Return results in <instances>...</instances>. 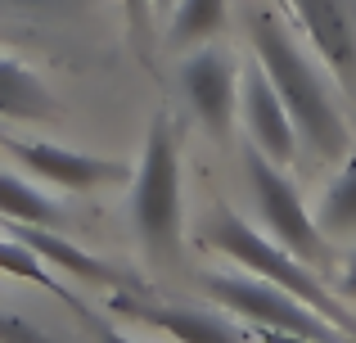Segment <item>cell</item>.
<instances>
[{"label":"cell","instance_id":"30bf717a","mask_svg":"<svg viewBox=\"0 0 356 343\" xmlns=\"http://www.w3.org/2000/svg\"><path fill=\"white\" fill-rule=\"evenodd\" d=\"M136 321H149L176 343H248V330L235 326L221 312H199V308H149V303H122Z\"/></svg>","mask_w":356,"mask_h":343},{"label":"cell","instance_id":"5bb4252c","mask_svg":"<svg viewBox=\"0 0 356 343\" xmlns=\"http://www.w3.org/2000/svg\"><path fill=\"white\" fill-rule=\"evenodd\" d=\"M226 0H176L167 14V45L172 50H194L208 45L226 27Z\"/></svg>","mask_w":356,"mask_h":343},{"label":"cell","instance_id":"ac0fdd59","mask_svg":"<svg viewBox=\"0 0 356 343\" xmlns=\"http://www.w3.org/2000/svg\"><path fill=\"white\" fill-rule=\"evenodd\" d=\"M118 5H122V14H127L136 41H145L149 36V18H154V0H118Z\"/></svg>","mask_w":356,"mask_h":343},{"label":"cell","instance_id":"5b68a950","mask_svg":"<svg viewBox=\"0 0 356 343\" xmlns=\"http://www.w3.org/2000/svg\"><path fill=\"white\" fill-rule=\"evenodd\" d=\"M243 168H248V190H252V203H257L261 221H266V235L275 244H284L293 257H302L307 266H321L325 262V230L316 226V212L307 208V199L284 176V168L270 163L252 145L243 150Z\"/></svg>","mask_w":356,"mask_h":343},{"label":"cell","instance_id":"7a4b0ae2","mask_svg":"<svg viewBox=\"0 0 356 343\" xmlns=\"http://www.w3.org/2000/svg\"><path fill=\"white\" fill-rule=\"evenodd\" d=\"M203 244L217 248L221 257H230V262L243 266V271H252V276H261V280L280 285V289L298 294V298L312 303L325 321H334L348 339H356V317L343 308L339 289L321 285L316 266H307L302 257H293L284 244H275L270 235H261V230L252 226V221H243L235 208H226V203L212 208V217L203 221Z\"/></svg>","mask_w":356,"mask_h":343},{"label":"cell","instance_id":"4fadbf2b","mask_svg":"<svg viewBox=\"0 0 356 343\" xmlns=\"http://www.w3.org/2000/svg\"><path fill=\"white\" fill-rule=\"evenodd\" d=\"M0 221H18V226H59L63 208L59 199L41 194V185L23 181V176L0 168Z\"/></svg>","mask_w":356,"mask_h":343},{"label":"cell","instance_id":"603a6c76","mask_svg":"<svg viewBox=\"0 0 356 343\" xmlns=\"http://www.w3.org/2000/svg\"><path fill=\"white\" fill-rule=\"evenodd\" d=\"M172 5H176V0H154V9H158V14H172Z\"/></svg>","mask_w":356,"mask_h":343},{"label":"cell","instance_id":"6da1fadb","mask_svg":"<svg viewBox=\"0 0 356 343\" xmlns=\"http://www.w3.org/2000/svg\"><path fill=\"white\" fill-rule=\"evenodd\" d=\"M252 50H257V63L266 68V77L275 81V90L284 99L289 118H293L298 136H302V145L321 163H343L352 150V127L343 118L339 99H334L330 77L293 41L284 18L270 14V9H257L252 14Z\"/></svg>","mask_w":356,"mask_h":343},{"label":"cell","instance_id":"9c48e42d","mask_svg":"<svg viewBox=\"0 0 356 343\" xmlns=\"http://www.w3.org/2000/svg\"><path fill=\"white\" fill-rule=\"evenodd\" d=\"M5 150L14 154L32 176H41L45 185H59V190H99V185L127 181V163L113 159H95V154H77L63 150V145H45V141H5Z\"/></svg>","mask_w":356,"mask_h":343},{"label":"cell","instance_id":"7c38bea8","mask_svg":"<svg viewBox=\"0 0 356 343\" xmlns=\"http://www.w3.org/2000/svg\"><path fill=\"white\" fill-rule=\"evenodd\" d=\"M59 113L45 81L14 54H0V118L14 122H50Z\"/></svg>","mask_w":356,"mask_h":343},{"label":"cell","instance_id":"2e32d148","mask_svg":"<svg viewBox=\"0 0 356 343\" xmlns=\"http://www.w3.org/2000/svg\"><path fill=\"white\" fill-rule=\"evenodd\" d=\"M0 271H9V276H18V280H32V285H41L45 294H54L59 303H68L72 312H81V303H77V294H68L59 280L50 276V266H45V257H36L32 248L23 244V239H14V235H0Z\"/></svg>","mask_w":356,"mask_h":343},{"label":"cell","instance_id":"8992f818","mask_svg":"<svg viewBox=\"0 0 356 343\" xmlns=\"http://www.w3.org/2000/svg\"><path fill=\"white\" fill-rule=\"evenodd\" d=\"M181 90L212 141H226L239 122V63L221 45H194L181 59Z\"/></svg>","mask_w":356,"mask_h":343},{"label":"cell","instance_id":"ba28073f","mask_svg":"<svg viewBox=\"0 0 356 343\" xmlns=\"http://www.w3.org/2000/svg\"><path fill=\"white\" fill-rule=\"evenodd\" d=\"M298 23L307 27L316 59L330 68L334 86L356 95V9L352 0H289Z\"/></svg>","mask_w":356,"mask_h":343},{"label":"cell","instance_id":"3957f363","mask_svg":"<svg viewBox=\"0 0 356 343\" xmlns=\"http://www.w3.org/2000/svg\"><path fill=\"white\" fill-rule=\"evenodd\" d=\"M131 221L154 253L172 257L181 244V145L167 113L149 122L145 150L131 172Z\"/></svg>","mask_w":356,"mask_h":343},{"label":"cell","instance_id":"8fae6325","mask_svg":"<svg viewBox=\"0 0 356 343\" xmlns=\"http://www.w3.org/2000/svg\"><path fill=\"white\" fill-rule=\"evenodd\" d=\"M0 226H5V235L23 239V244L32 248L36 257H45L50 266L77 276V280H90V285H122V271H113L108 262H99L95 253H86V248L72 244V239L54 235V226H18V221H0Z\"/></svg>","mask_w":356,"mask_h":343},{"label":"cell","instance_id":"7402d4cb","mask_svg":"<svg viewBox=\"0 0 356 343\" xmlns=\"http://www.w3.org/2000/svg\"><path fill=\"white\" fill-rule=\"evenodd\" d=\"M0 5H9V9H50V5H59V0H0Z\"/></svg>","mask_w":356,"mask_h":343},{"label":"cell","instance_id":"ffe728a7","mask_svg":"<svg viewBox=\"0 0 356 343\" xmlns=\"http://www.w3.org/2000/svg\"><path fill=\"white\" fill-rule=\"evenodd\" d=\"M252 339H257V343H330V339H312V335H289V330H261V326H252Z\"/></svg>","mask_w":356,"mask_h":343},{"label":"cell","instance_id":"52a82bcc","mask_svg":"<svg viewBox=\"0 0 356 343\" xmlns=\"http://www.w3.org/2000/svg\"><path fill=\"white\" fill-rule=\"evenodd\" d=\"M239 122H243V131H248V145L261 150L270 163H280V168H293L298 163L302 136H298V127H293V118H289L284 99H280L275 81L266 77V68H261L257 59L239 68Z\"/></svg>","mask_w":356,"mask_h":343},{"label":"cell","instance_id":"44dd1931","mask_svg":"<svg viewBox=\"0 0 356 343\" xmlns=\"http://www.w3.org/2000/svg\"><path fill=\"white\" fill-rule=\"evenodd\" d=\"M339 298H356V253L348 257V266L339 276Z\"/></svg>","mask_w":356,"mask_h":343},{"label":"cell","instance_id":"d6986e66","mask_svg":"<svg viewBox=\"0 0 356 343\" xmlns=\"http://www.w3.org/2000/svg\"><path fill=\"white\" fill-rule=\"evenodd\" d=\"M77 317H81V321H86V326H90V335H95V343H136V339H127V335H122V330L104 326V321H95V317H90L86 308H81Z\"/></svg>","mask_w":356,"mask_h":343},{"label":"cell","instance_id":"9a60e30c","mask_svg":"<svg viewBox=\"0 0 356 343\" xmlns=\"http://www.w3.org/2000/svg\"><path fill=\"white\" fill-rule=\"evenodd\" d=\"M316 226L325 230V239L356 235V154H348L343 172L334 176V185L325 190L321 208H316Z\"/></svg>","mask_w":356,"mask_h":343},{"label":"cell","instance_id":"e0dca14e","mask_svg":"<svg viewBox=\"0 0 356 343\" xmlns=\"http://www.w3.org/2000/svg\"><path fill=\"white\" fill-rule=\"evenodd\" d=\"M0 343H59V339H50L45 330H36L32 321L14 317V312H0Z\"/></svg>","mask_w":356,"mask_h":343},{"label":"cell","instance_id":"277c9868","mask_svg":"<svg viewBox=\"0 0 356 343\" xmlns=\"http://www.w3.org/2000/svg\"><path fill=\"white\" fill-rule=\"evenodd\" d=\"M203 289L221 303L226 312L243 317L248 326H261V330H289V335H312V339H330L339 343L343 330L334 321H325L312 303H302L298 294L280 289V285L261 280L252 271H208L203 276ZM348 339V335H343Z\"/></svg>","mask_w":356,"mask_h":343}]
</instances>
